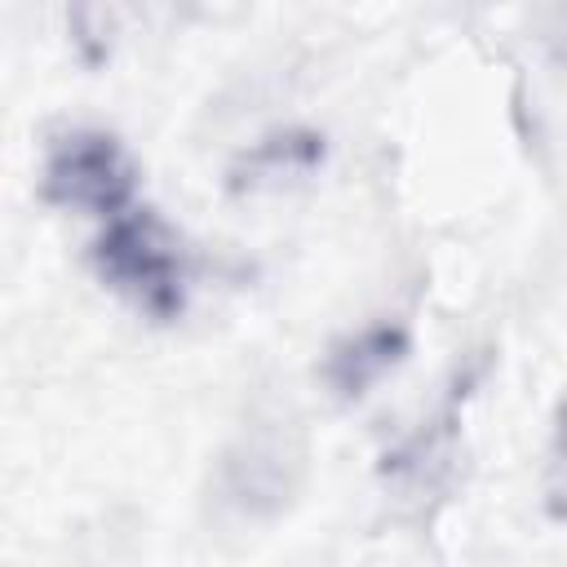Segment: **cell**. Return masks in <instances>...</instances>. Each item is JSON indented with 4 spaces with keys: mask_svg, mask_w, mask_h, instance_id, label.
I'll use <instances>...</instances> for the list:
<instances>
[{
    "mask_svg": "<svg viewBox=\"0 0 567 567\" xmlns=\"http://www.w3.org/2000/svg\"><path fill=\"white\" fill-rule=\"evenodd\" d=\"M173 248L177 244L159 221H151V217L120 221L102 239V275L120 292H128L137 306L164 310L177 301V284H182V266H177Z\"/></svg>",
    "mask_w": 567,
    "mask_h": 567,
    "instance_id": "1",
    "label": "cell"
},
{
    "mask_svg": "<svg viewBox=\"0 0 567 567\" xmlns=\"http://www.w3.org/2000/svg\"><path fill=\"white\" fill-rule=\"evenodd\" d=\"M301 443L292 439V430H284L279 421L257 425L239 439V447L226 456V492L235 505L261 514V509H279L297 478H301Z\"/></svg>",
    "mask_w": 567,
    "mask_h": 567,
    "instance_id": "2",
    "label": "cell"
},
{
    "mask_svg": "<svg viewBox=\"0 0 567 567\" xmlns=\"http://www.w3.org/2000/svg\"><path fill=\"white\" fill-rule=\"evenodd\" d=\"M133 186L124 151L102 133H71L49 155V195L71 208L111 213Z\"/></svg>",
    "mask_w": 567,
    "mask_h": 567,
    "instance_id": "3",
    "label": "cell"
},
{
    "mask_svg": "<svg viewBox=\"0 0 567 567\" xmlns=\"http://www.w3.org/2000/svg\"><path fill=\"white\" fill-rule=\"evenodd\" d=\"M195 4H199V9H204V13H208V18H221V13H226V9H239V4H244V0H195Z\"/></svg>",
    "mask_w": 567,
    "mask_h": 567,
    "instance_id": "4",
    "label": "cell"
}]
</instances>
